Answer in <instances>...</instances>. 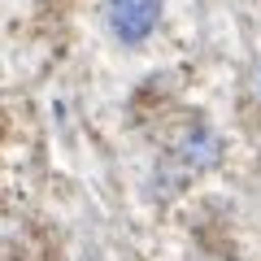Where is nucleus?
I'll return each instance as SVG.
<instances>
[{
  "label": "nucleus",
  "instance_id": "1",
  "mask_svg": "<svg viewBox=\"0 0 261 261\" xmlns=\"http://www.w3.org/2000/svg\"><path fill=\"white\" fill-rule=\"evenodd\" d=\"M161 0H105V22L109 35L126 48H140L152 31L161 27Z\"/></svg>",
  "mask_w": 261,
  "mask_h": 261
},
{
  "label": "nucleus",
  "instance_id": "2",
  "mask_svg": "<svg viewBox=\"0 0 261 261\" xmlns=\"http://www.w3.org/2000/svg\"><path fill=\"white\" fill-rule=\"evenodd\" d=\"M218 157H222V140H218L214 130H205V126H196L192 135L178 144V161H183L187 170H209Z\"/></svg>",
  "mask_w": 261,
  "mask_h": 261
}]
</instances>
